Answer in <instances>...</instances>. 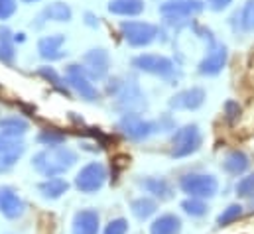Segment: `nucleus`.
Wrapping results in <instances>:
<instances>
[{
  "label": "nucleus",
  "mask_w": 254,
  "mask_h": 234,
  "mask_svg": "<svg viewBox=\"0 0 254 234\" xmlns=\"http://www.w3.org/2000/svg\"><path fill=\"white\" fill-rule=\"evenodd\" d=\"M65 36L64 34H54V36H46L38 42V52L40 58L48 59V61H58L64 59L67 56V52H64Z\"/></svg>",
  "instance_id": "15"
},
{
  "label": "nucleus",
  "mask_w": 254,
  "mask_h": 234,
  "mask_svg": "<svg viewBox=\"0 0 254 234\" xmlns=\"http://www.w3.org/2000/svg\"><path fill=\"white\" fill-rule=\"evenodd\" d=\"M251 168V160L245 152L241 150H233L225 156L223 160V170L229 174V176H243L247 170Z\"/></svg>",
  "instance_id": "20"
},
{
  "label": "nucleus",
  "mask_w": 254,
  "mask_h": 234,
  "mask_svg": "<svg viewBox=\"0 0 254 234\" xmlns=\"http://www.w3.org/2000/svg\"><path fill=\"white\" fill-rule=\"evenodd\" d=\"M235 191H237V197H243V199H254V174L243 177V179L237 183Z\"/></svg>",
  "instance_id": "32"
},
{
  "label": "nucleus",
  "mask_w": 254,
  "mask_h": 234,
  "mask_svg": "<svg viewBox=\"0 0 254 234\" xmlns=\"http://www.w3.org/2000/svg\"><path fill=\"white\" fill-rule=\"evenodd\" d=\"M14 38L12 32L6 26H0V61L2 63H12L14 61Z\"/></svg>",
  "instance_id": "26"
},
{
  "label": "nucleus",
  "mask_w": 254,
  "mask_h": 234,
  "mask_svg": "<svg viewBox=\"0 0 254 234\" xmlns=\"http://www.w3.org/2000/svg\"><path fill=\"white\" fill-rule=\"evenodd\" d=\"M38 191L46 201H58L69 191V183L64 177H52V179L38 183Z\"/></svg>",
  "instance_id": "19"
},
{
  "label": "nucleus",
  "mask_w": 254,
  "mask_h": 234,
  "mask_svg": "<svg viewBox=\"0 0 254 234\" xmlns=\"http://www.w3.org/2000/svg\"><path fill=\"white\" fill-rule=\"evenodd\" d=\"M225 63H227V50L223 46H213L207 58L199 63V71L203 75H217L223 71Z\"/></svg>",
  "instance_id": "17"
},
{
  "label": "nucleus",
  "mask_w": 254,
  "mask_h": 234,
  "mask_svg": "<svg viewBox=\"0 0 254 234\" xmlns=\"http://www.w3.org/2000/svg\"><path fill=\"white\" fill-rule=\"evenodd\" d=\"M101 231V215L97 209H81L73 217L71 234H99Z\"/></svg>",
  "instance_id": "12"
},
{
  "label": "nucleus",
  "mask_w": 254,
  "mask_h": 234,
  "mask_svg": "<svg viewBox=\"0 0 254 234\" xmlns=\"http://www.w3.org/2000/svg\"><path fill=\"white\" fill-rule=\"evenodd\" d=\"M243 213H245V207L239 205V203H233V205H229V207L217 217V225H219V227H229V225H233L235 221H239V219L243 217Z\"/></svg>",
  "instance_id": "30"
},
{
  "label": "nucleus",
  "mask_w": 254,
  "mask_h": 234,
  "mask_svg": "<svg viewBox=\"0 0 254 234\" xmlns=\"http://www.w3.org/2000/svg\"><path fill=\"white\" fill-rule=\"evenodd\" d=\"M180 189L195 199H211L219 191V181L209 174H188L180 179Z\"/></svg>",
  "instance_id": "4"
},
{
  "label": "nucleus",
  "mask_w": 254,
  "mask_h": 234,
  "mask_svg": "<svg viewBox=\"0 0 254 234\" xmlns=\"http://www.w3.org/2000/svg\"><path fill=\"white\" fill-rule=\"evenodd\" d=\"M231 2H233V0H207V4H209L213 10H223V8H227Z\"/></svg>",
  "instance_id": "37"
},
{
  "label": "nucleus",
  "mask_w": 254,
  "mask_h": 234,
  "mask_svg": "<svg viewBox=\"0 0 254 234\" xmlns=\"http://www.w3.org/2000/svg\"><path fill=\"white\" fill-rule=\"evenodd\" d=\"M130 211H132V215H134L138 221H148L150 217L156 215L158 203H156V199H152V197H138V199H134V201L130 203Z\"/></svg>",
  "instance_id": "22"
},
{
  "label": "nucleus",
  "mask_w": 254,
  "mask_h": 234,
  "mask_svg": "<svg viewBox=\"0 0 254 234\" xmlns=\"http://www.w3.org/2000/svg\"><path fill=\"white\" fill-rule=\"evenodd\" d=\"M24 40H26L24 34H16V36H14V42H24Z\"/></svg>",
  "instance_id": "39"
},
{
  "label": "nucleus",
  "mask_w": 254,
  "mask_h": 234,
  "mask_svg": "<svg viewBox=\"0 0 254 234\" xmlns=\"http://www.w3.org/2000/svg\"><path fill=\"white\" fill-rule=\"evenodd\" d=\"M65 81H67V85H69L81 99H85V101H89V103L99 101V91H97V87L91 83V79H89V75L85 73L83 65H79V63L67 65V69H65Z\"/></svg>",
  "instance_id": "8"
},
{
  "label": "nucleus",
  "mask_w": 254,
  "mask_h": 234,
  "mask_svg": "<svg viewBox=\"0 0 254 234\" xmlns=\"http://www.w3.org/2000/svg\"><path fill=\"white\" fill-rule=\"evenodd\" d=\"M26 152V144L22 138H10L0 134V156H20Z\"/></svg>",
  "instance_id": "28"
},
{
  "label": "nucleus",
  "mask_w": 254,
  "mask_h": 234,
  "mask_svg": "<svg viewBox=\"0 0 254 234\" xmlns=\"http://www.w3.org/2000/svg\"><path fill=\"white\" fill-rule=\"evenodd\" d=\"M28 128H30L28 120L20 117H6L0 120V134L10 138H22L28 132Z\"/></svg>",
  "instance_id": "23"
},
{
  "label": "nucleus",
  "mask_w": 254,
  "mask_h": 234,
  "mask_svg": "<svg viewBox=\"0 0 254 234\" xmlns=\"http://www.w3.org/2000/svg\"><path fill=\"white\" fill-rule=\"evenodd\" d=\"M132 65L144 73L162 77V79H170L176 73V67L172 63V59L164 58V56H154V54H142L132 59Z\"/></svg>",
  "instance_id": "9"
},
{
  "label": "nucleus",
  "mask_w": 254,
  "mask_h": 234,
  "mask_svg": "<svg viewBox=\"0 0 254 234\" xmlns=\"http://www.w3.org/2000/svg\"><path fill=\"white\" fill-rule=\"evenodd\" d=\"M201 142H203V136H201L197 124H188V126L180 128L172 140V158L182 160V158L195 154L199 150Z\"/></svg>",
  "instance_id": "7"
},
{
  "label": "nucleus",
  "mask_w": 254,
  "mask_h": 234,
  "mask_svg": "<svg viewBox=\"0 0 254 234\" xmlns=\"http://www.w3.org/2000/svg\"><path fill=\"white\" fill-rule=\"evenodd\" d=\"M16 12V0H0V20H8Z\"/></svg>",
  "instance_id": "34"
},
{
  "label": "nucleus",
  "mask_w": 254,
  "mask_h": 234,
  "mask_svg": "<svg viewBox=\"0 0 254 234\" xmlns=\"http://www.w3.org/2000/svg\"><path fill=\"white\" fill-rule=\"evenodd\" d=\"M121 34H123V38H125V42H127L128 46H132V48H146V46H150L158 38L160 30H158V26H154L150 22L128 20V22L121 24Z\"/></svg>",
  "instance_id": "6"
},
{
  "label": "nucleus",
  "mask_w": 254,
  "mask_h": 234,
  "mask_svg": "<svg viewBox=\"0 0 254 234\" xmlns=\"http://www.w3.org/2000/svg\"><path fill=\"white\" fill-rule=\"evenodd\" d=\"M18 160H20V156H0V176L8 174L16 166Z\"/></svg>",
  "instance_id": "35"
},
{
  "label": "nucleus",
  "mask_w": 254,
  "mask_h": 234,
  "mask_svg": "<svg viewBox=\"0 0 254 234\" xmlns=\"http://www.w3.org/2000/svg\"><path fill=\"white\" fill-rule=\"evenodd\" d=\"M26 4H32V2H40V0H24Z\"/></svg>",
  "instance_id": "40"
},
{
  "label": "nucleus",
  "mask_w": 254,
  "mask_h": 234,
  "mask_svg": "<svg viewBox=\"0 0 254 234\" xmlns=\"http://www.w3.org/2000/svg\"><path fill=\"white\" fill-rule=\"evenodd\" d=\"M170 126H172V120L168 117L164 118V120L152 122V120H144L138 113H127V115H123V118L119 120L121 132L127 136L128 140H132V142L148 140L150 136H154L158 132H164Z\"/></svg>",
  "instance_id": "3"
},
{
  "label": "nucleus",
  "mask_w": 254,
  "mask_h": 234,
  "mask_svg": "<svg viewBox=\"0 0 254 234\" xmlns=\"http://www.w3.org/2000/svg\"><path fill=\"white\" fill-rule=\"evenodd\" d=\"M182 209H184V213H188L190 217H195V219L205 217L209 213V205L205 203V199H195V197L182 201Z\"/></svg>",
  "instance_id": "29"
},
{
  "label": "nucleus",
  "mask_w": 254,
  "mask_h": 234,
  "mask_svg": "<svg viewBox=\"0 0 254 234\" xmlns=\"http://www.w3.org/2000/svg\"><path fill=\"white\" fill-rule=\"evenodd\" d=\"M38 75H42L46 81H50L52 83V87L58 91V93H62L65 97H71V91H69V85L65 83V79L54 69V67H50V65H44V67H40L38 69Z\"/></svg>",
  "instance_id": "25"
},
{
  "label": "nucleus",
  "mask_w": 254,
  "mask_h": 234,
  "mask_svg": "<svg viewBox=\"0 0 254 234\" xmlns=\"http://www.w3.org/2000/svg\"><path fill=\"white\" fill-rule=\"evenodd\" d=\"M85 18H87V24H89L91 28H97V26H99V18H95L93 14H85Z\"/></svg>",
  "instance_id": "38"
},
{
  "label": "nucleus",
  "mask_w": 254,
  "mask_h": 234,
  "mask_svg": "<svg viewBox=\"0 0 254 234\" xmlns=\"http://www.w3.org/2000/svg\"><path fill=\"white\" fill-rule=\"evenodd\" d=\"M201 10H203V4L199 0H170L160 6V14L170 20L193 16V14H199Z\"/></svg>",
  "instance_id": "13"
},
{
  "label": "nucleus",
  "mask_w": 254,
  "mask_h": 234,
  "mask_svg": "<svg viewBox=\"0 0 254 234\" xmlns=\"http://www.w3.org/2000/svg\"><path fill=\"white\" fill-rule=\"evenodd\" d=\"M107 95L115 99V109L121 113H136L146 107L140 85L130 77H117L107 85Z\"/></svg>",
  "instance_id": "2"
},
{
  "label": "nucleus",
  "mask_w": 254,
  "mask_h": 234,
  "mask_svg": "<svg viewBox=\"0 0 254 234\" xmlns=\"http://www.w3.org/2000/svg\"><path fill=\"white\" fill-rule=\"evenodd\" d=\"M71 16H73V12H71L69 4H65V2H54V4H50V6L44 8V12L40 14V20L42 22H46V20H52V22H69Z\"/></svg>",
  "instance_id": "24"
},
{
  "label": "nucleus",
  "mask_w": 254,
  "mask_h": 234,
  "mask_svg": "<svg viewBox=\"0 0 254 234\" xmlns=\"http://www.w3.org/2000/svg\"><path fill=\"white\" fill-rule=\"evenodd\" d=\"M225 113H227V118H229V120L239 118V115H241V107H239V103L229 101V103L225 105Z\"/></svg>",
  "instance_id": "36"
},
{
  "label": "nucleus",
  "mask_w": 254,
  "mask_h": 234,
  "mask_svg": "<svg viewBox=\"0 0 254 234\" xmlns=\"http://www.w3.org/2000/svg\"><path fill=\"white\" fill-rule=\"evenodd\" d=\"M203 101H205V91L201 87H191L188 91H182L176 97H172L170 107L176 111H195L203 105Z\"/></svg>",
  "instance_id": "14"
},
{
  "label": "nucleus",
  "mask_w": 254,
  "mask_h": 234,
  "mask_svg": "<svg viewBox=\"0 0 254 234\" xmlns=\"http://www.w3.org/2000/svg\"><path fill=\"white\" fill-rule=\"evenodd\" d=\"M150 234H182V219L174 213H164L152 221Z\"/></svg>",
  "instance_id": "18"
},
{
  "label": "nucleus",
  "mask_w": 254,
  "mask_h": 234,
  "mask_svg": "<svg viewBox=\"0 0 254 234\" xmlns=\"http://www.w3.org/2000/svg\"><path fill=\"white\" fill-rule=\"evenodd\" d=\"M109 12L117 16H138L144 12V0H109Z\"/></svg>",
  "instance_id": "21"
},
{
  "label": "nucleus",
  "mask_w": 254,
  "mask_h": 234,
  "mask_svg": "<svg viewBox=\"0 0 254 234\" xmlns=\"http://www.w3.org/2000/svg\"><path fill=\"white\" fill-rule=\"evenodd\" d=\"M109 67H111V58H109L107 50H103V48L89 50L83 56V69H85V73L89 75L91 81L105 79L107 73H109Z\"/></svg>",
  "instance_id": "10"
},
{
  "label": "nucleus",
  "mask_w": 254,
  "mask_h": 234,
  "mask_svg": "<svg viewBox=\"0 0 254 234\" xmlns=\"http://www.w3.org/2000/svg\"><path fill=\"white\" fill-rule=\"evenodd\" d=\"M239 22H241V28L245 32H251L254 30V0H249L245 4V8L241 10V14H237Z\"/></svg>",
  "instance_id": "31"
},
{
  "label": "nucleus",
  "mask_w": 254,
  "mask_h": 234,
  "mask_svg": "<svg viewBox=\"0 0 254 234\" xmlns=\"http://www.w3.org/2000/svg\"><path fill=\"white\" fill-rule=\"evenodd\" d=\"M107 177H109V172H107L105 164L91 162V164L83 166L79 170V174L75 176V187H77V191L91 195V193H97L103 189V185L107 183Z\"/></svg>",
  "instance_id": "5"
},
{
  "label": "nucleus",
  "mask_w": 254,
  "mask_h": 234,
  "mask_svg": "<svg viewBox=\"0 0 254 234\" xmlns=\"http://www.w3.org/2000/svg\"><path fill=\"white\" fill-rule=\"evenodd\" d=\"M26 205L18 191L10 185H0V215L8 221H16L24 215Z\"/></svg>",
  "instance_id": "11"
},
{
  "label": "nucleus",
  "mask_w": 254,
  "mask_h": 234,
  "mask_svg": "<svg viewBox=\"0 0 254 234\" xmlns=\"http://www.w3.org/2000/svg\"><path fill=\"white\" fill-rule=\"evenodd\" d=\"M75 164H77V154L71 148H67V146H60L56 150L38 152L32 158V168L40 176L48 177V179L60 177L62 174L69 172Z\"/></svg>",
  "instance_id": "1"
},
{
  "label": "nucleus",
  "mask_w": 254,
  "mask_h": 234,
  "mask_svg": "<svg viewBox=\"0 0 254 234\" xmlns=\"http://www.w3.org/2000/svg\"><path fill=\"white\" fill-rule=\"evenodd\" d=\"M128 233V221L119 217V219H113L107 227H105V233L103 234H127Z\"/></svg>",
  "instance_id": "33"
},
{
  "label": "nucleus",
  "mask_w": 254,
  "mask_h": 234,
  "mask_svg": "<svg viewBox=\"0 0 254 234\" xmlns=\"http://www.w3.org/2000/svg\"><path fill=\"white\" fill-rule=\"evenodd\" d=\"M65 140H67V136H65L64 132H60L58 128H46V130H42L38 134V142L42 146H46L48 150L60 148L62 144H65Z\"/></svg>",
  "instance_id": "27"
},
{
  "label": "nucleus",
  "mask_w": 254,
  "mask_h": 234,
  "mask_svg": "<svg viewBox=\"0 0 254 234\" xmlns=\"http://www.w3.org/2000/svg\"><path fill=\"white\" fill-rule=\"evenodd\" d=\"M138 185L150 193L154 199H160V201H170L174 197V187L168 179L164 177H144L138 181Z\"/></svg>",
  "instance_id": "16"
}]
</instances>
